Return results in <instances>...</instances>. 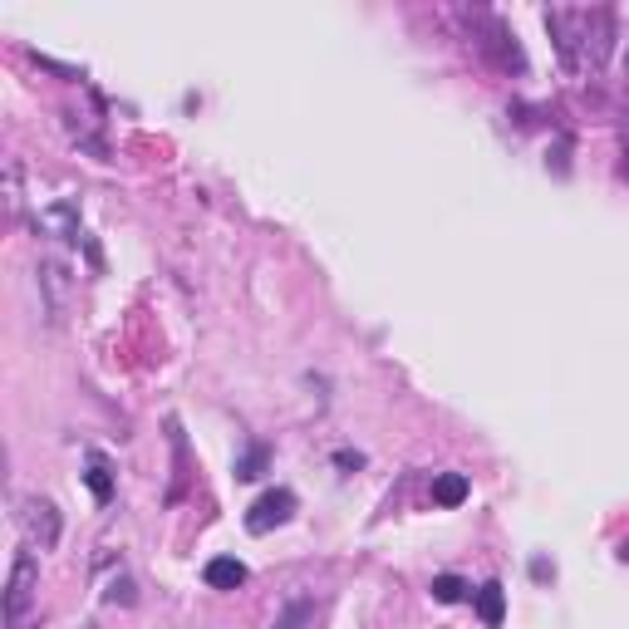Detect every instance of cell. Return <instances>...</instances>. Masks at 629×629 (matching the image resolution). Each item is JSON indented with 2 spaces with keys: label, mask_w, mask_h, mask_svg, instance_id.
Masks as SVG:
<instances>
[{
  "label": "cell",
  "mask_w": 629,
  "mask_h": 629,
  "mask_svg": "<svg viewBox=\"0 0 629 629\" xmlns=\"http://www.w3.org/2000/svg\"><path fill=\"white\" fill-rule=\"evenodd\" d=\"M467 25H472V45L492 59L502 74H526V55H521L516 35L492 15V10H467Z\"/></svg>",
  "instance_id": "cell-1"
},
{
  "label": "cell",
  "mask_w": 629,
  "mask_h": 629,
  "mask_svg": "<svg viewBox=\"0 0 629 629\" xmlns=\"http://www.w3.org/2000/svg\"><path fill=\"white\" fill-rule=\"evenodd\" d=\"M35 590H40L35 551H15L10 585H5V629H25V615H30V605H35Z\"/></svg>",
  "instance_id": "cell-2"
},
{
  "label": "cell",
  "mask_w": 629,
  "mask_h": 629,
  "mask_svg": "<svg viewBox=\"0 0 629 629\" xmlns=\"http://www.w3.org/2000/svg\"><path fill=\"white\" fill-rule=\"evenodd\" d=\"M15 521H20L25 541L40 546V551H50L59 541V512H55V502H45V497H25L20 512H15Z\"/></svg>",
  "instance_id": "cell-3"
},
{
  "label": "cell",
  "mask_w": 629,
  "mask_h": 629,
  "mask_svg": "<svg viewBox=\"0 0 629 629\" xmlns=\"http://www.w3.org/2000/svg\"><path fill=\"white\" fill-rule=\"evenodd\" d=\"M290 516H295V492L276 487V492L256 497V507L246 512V531H251V536H266L271 526H286Z\"/></svg>",
  "instance_id": "cell-4"
},
{
  "label": "cell",
  "mask_w": 629,
  "mask_h": 629,
  "mask_svg": "<svg viewBox=\"0 0 629 629\" xmlns=\"http://www.w3.org/2000/svg\"><path fill=\"white\" fill-rule=\"evenodd\" d=\"M35 276H40V290H45V305H50V320H59V310H64V295H69V271H64V261H55V256H45Z\"/></svg>",
  "instance_id": "cell-5"
},
{
  "label": "cell",
  "mask_w": 629,
  "mask_h": 629,
  "mask_svg": "<svg viewBox=\"0 0 629 629\" xmlns=\"http://www.w3.org/2000/svg\"><path fill=\"white\" fill-rule=\"evenodd\" d=\"M477 615H482L487 629H502V615H507V590H502V580H487V585L477 590Z\"/></svg>",
  "instance_id": "cell-6"
},
{
  "label": "cell",
  "mask_w": 629,
  "mask_h": 629,
  "mask_svg": "<svg viewBox=\"0 0 629 629\" xmlns=\"http://www.w3.org/2000/svg\"><path fill=\"white\" fill-rule=\"evenodd\" d=\"M202 580H207L212 590H236V585H246V566H241L236 556H217V561H207Z\"/></svg>",
  "instance_id": "cell-7"
},
{
  "label": "cell",
  "mask_w": 629,
  "mask_h": 629,
  "mask_svg": "<svg viewBox=\"0 0 629 629\" xmlns=\"http://www.w3.org/2000/svg\"><path fill=\"white\" fill-rule=\"evenodd\" d=\"M433 502H438V507H462V502H467V477H462V472H443V477L433 482Z\"/></svg>",
  "instance_id": "cell-8"
},
{
  "label": "cell",
  "mask_w": 629,
  "mask_h": 629,
  "mask_svg": "<svg viewBox=\"0 0 629 629\" xmlns=\"http://www.w3.org/2000/svg\"><path fill=\"white\" fill-rule=\"evenodd\" d=\"M84 482H89V492H94L99 502H109V497H114V477H109L104 453H89V472H84Z\"/></svg>",
  "instance_id": "cell-9"
},
{
  "label": "cell",
  "mask_w": 629,
  "mask_h": 629,
  "mask_svg": "<svg viewBox=\"0 0 629 629\" xmlns=\"http://www.w3.org/2000/svg\"><path fill=\"white\" fill-rule=\"evenodd\" d=\"M310 620H315V600H290L286 610H281V620L271 629H305Z\"/></svg>",
  "instance_id": "cell-10"
},
{
  "label": "cell",
  "mask_w": 629,
  "mask_h": 629,
  "mask_svg": "<svg viewBox=\"0 0 629 629\" xmlns=\"http://www.w3.org/2000/svg\"><path fill=\"white\" fill-rule=\"evenodd\" d=\"M433 600L458 605V600H467V585H462L458 575H438V580H433Z\"/></svg>",
  "instance_id": "cell-11"
},
{
  "label": "cell",
  "mask_w": 629,
  "mask_h": 629,
  "mask_svg": "<svg viewBox=\"0 0 629 629\" xmlns=\"http://www.w3.org/2000/svg\"><path fill=\"white\" fill-rule=\"evenodd\" d=\"M266 472V448H251L246 458L236 462V477H261Z\"/></svg>",
  "instance_id": "cell-12"
},
{
  "label": "cell",
  "mask_w": 629,
  "mask_h": 629,
  "mask_svg": "<svg viewBox=\"0 0 629 629\" xmlns=\"http://www.w3.org/2000/svg\"><path fill=\"white\" fill-rule=\"evenodd\" d=\"M104 600H109V605H133V580H123V575H118Z\"/></svg>",
  "instance_id": "cell-13"
},
{
  "label": "cell",
  "mask_w": 629,
  "mask_h": 629,
  "mask_svg": "<svg viewBox=\"0 0 629 629\" xmlns=\"http://www.w3.org/2000/svg\"><path fill=\"white\" fill-rule=\"evenodd\" d=\"M620 556H625V561H629V541H625V546H620Z\"/></svg>",
  "instance_id": "cell-14"
},
{
  "label": "cell",
  "mask_w": 629,
  "mask_h": 629,
  "mask_svg": "<svg viewBox=\"0 0 629 629\" xmlns=\"http://www.w3.org/2000/svg\"><path fill=\"white\" fill-rule=\"evenodd\" d=\"M625 177H629V153H625Z\"/></svg>",
  "instance_id": "cell-15"
}]
</instances>
